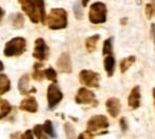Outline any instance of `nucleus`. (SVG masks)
I'll use <instances>...</instances> for the list:
<instances>
[{"label":"nucleus","mask_w":155,"mask_h":139,"mask_svg":"<svg viewBox=\"0 0 155 139\" xmlns=\"http://www.w3.org/2000/svg\"><path fill=\"white\" fill-rule=\"evenodd\" d=\"M105 107L107 113L110 114V117L117 118L119 116L121 111V103L119 101V99L117 98H110L105 103Z\"/></svg>","instance_id":"11"},{"label":"nucleus","mask_w":155,"mask_h":139,"mask_svg":"<svg viewBox=\"0 0 155 139\" xmlns=\"http://www.w3.org/2000/svg\"><path fill=\"white\" fill-rule=\"evenodd\" d=\"M3 69H5V66H3L2 62H1V61H0V71H2Z\"/></svg>","instance_id":"38"},{"label":"nucleus","mask_w":155,"mask_h":139,"mask_svg":"<svg viewBox=\"0 0 155 139\" xmlns=\"http://www.w3.org/2000/svg\"><path fill=\"white\" fill-rule=\"evenodd\" d=\"M20 139H34L32 130H27L24 134L20 135Z\"/></svg>","instance_id":"29"},{"label":"nucleus","mask_w":155,"mask_h":139,"mask_svg":"<svg viewBox=\"0 0 155 139\" xmlns=\"http://www.w3.org/2000/svg\"><path fill=\"white\" fill-rule=\"evenodd\" d=\"M113 41H114L113 37H110V38H107V39L104 41L103 48H102V53H103L104 56L112 55V53H113Z\"/></svg>","instance_id":"22"},{"label":"nucleus","mask_w":155,"mask_h":139,"mask_svg":"<svg viewBox=\"0 0 155 139\" xmlns=\"http://www.w3.org/2000/svg\"><path fill=\"white\" fill-rule=\"evenodd\" d=\"M64 98V94L61 91L60 87L56 84H50L47 89V100H48V107L50 109H53Z\"/></svg>","instance_id":"8"},{"label":"nucleus","mask_w":155,"mask_h":139,"mask_svg":"<svg viewBox=\"0 0 155 139\" xmlns=\"http://www.w3.org/2000/svg\"><path fill=\"white\" fill-rule=\"evenodd\" d=\"M11 139H20V134L19 133H14L11 135Z\"/></svg>","instance_id":"32"},{"label":"nucleus","mask_w":155,"mask_h":139,"mask_svg":"<svg viewBox=\"0 0 155 139\" xmlns=\"http://www.w3.org/2000/svg\"><path fill=\"white\" fill-rule=\"evenodd\" d=\"M152 94H153V101H154V107H155V88H153Z\"/></svg>","instance_id":"37"},{"label":"nucleus","mask_w":155,"mask_h":139,"mask_svg":"<svg viewBox=\"0 0 155 139\" xmlns=\"http://www.w3.org/2000/svg\"><path fill=\"white\" fill-rule=\"evenodd\" d=\"M99 39H100L99 34L91 35L88 38H86V41H85V47H86V50L88 51V53L95 52V50L97 49V44L99 41Z\"/></svg>","instance_id":"16"},{"label":"nucleus","mask_w":155,"mask_h":139,"mask_svg":"<svg viewBox=\"0 0 155 139\" xmlns=\"http://www.w3.org/2000/svg\"><path fill=\"white\" fill-rule=\"evenodd\" d=\"M19 108L21 109V111L34 114V113H36L37 109H38V103H37L36 99H35L34 97L31 96V97H28V98L24 99V100L20 102Z\"/></svg>","instance_id":"13"},{"label":"nucleus","mask_w":155,"mask_h":139,"mask_svg":"<svg viewBox=\"0 0 155 139\" xmlns=\"http://www.w3.org/2000/svg\"><path fill=\"white\" fill-rule=\"evenodd\" d=\"M56 67L58 71L62 73H71L72 71V64H71V58L69 53L63 52L60 55V58L56 61Z\"/></svg>","instance_id":"10"},{"label":"nucleus","mask_w":155,"mask_h":139,"mask_svg":"<svg viewBox=\"0 0 155 139\" xmlns=\"http://www.w3.org/2000/svg\"><path fill=\"white\" fill-rule=\"evenodd\" d=\"M100 80H101V77L99 73L93 70L83 69L79 73V81L82 85L86 87L98 88L100 86Z\"/></svg>","instance_id":"5"},{"label":"nucleus","mask_w":155,"mask_h":139,"mask_svg":"<svg viewBox=\"0 0 155 139\" xmlns=\"http://www.w3.org/2000/svg\"><path fill=\"white\" fill-rule=\"evenodd\" d=\"M18 2L21 5V9L28 15L33 24H38L41 22L43 25H46V12L45 2L38 0H19Z\"/></svg>","instance_id":"1"},{"label":"nucleus","mask_w":155,"mask_h":139,"mask_svg":"<svg viewBox=\"0 0 155 139\" xmlns=\"http://www.w3.org/2000/svg\"><path fill=\"white\" fill-rule=\"evenodd\" d=\"M29 82H30V77H29V74H24L20 77L19 81H18V90H19V92L21 94L28 96L31 92L36 91L35 88L29 89Z\"/></svg>","instance_id":"14"},{"label":"nucleus","mask_w":155,"mask_h":139,"mask_svg":"<svg viewBox=\"0 0 155 139\" xmlns=\"http://www.w3.org/2000/svg\"><path fill=\"white\" fill-rule=\"evenodd\" d=\"M74 101L77 104H85V105H97L98 101L91 90L87 89L85 87H81L78 89L75 94Z\"/></svg>","instance_id":"7"},{"label":"nucleus","mask_w":155,"mask_h":139,"mask_svg":"<svg viewBox=\"0 0 155 139\" xmlns=\"http://www.w3.org/2000/svg\"><path fill=\"white\" fill-rule=\"evenodd\" d=\"M152 5H153V10H154V16H155V1H152Z\"/></svg>","instance_id":"39"},{"label":"nucleus","mask_w":155,"mask_h":139,"mask_svg":"<svg viewBox=\"0 0 155 139\" xmlns=\"http://www.w3.org/2000/svg\"><path fill=\"white\" fill-rule=\"evenodd\" d=\"M73 13H74L77 19H82L83 18L84 12H83V7L80 1H75L74 5H73Z\"/></svg>","instance_id":"26"},{"label":"nucleus","mask_w":155,"mask_h":139,"mask_svg":"<svg viewBox=\"0 0 155 139\" xmlns=\"http://www.w3.org/2000/svg\"><path fill=\"white\" fill-rule=\"evenodd\" d=\"M80 2H81V5H82V7L84 8L87 5V2H88V1H87V0H83V1H80Z\"/></svg>","instance_id":"35"},{"label":"nucleus","mask_w":155,"mask_h":139,"mask_svg":"<svg viewBox=\"0 0 155 139\" xmlns=\"http://www.w3.org/2000/svg\"><path fill=\"white\" fill-rule=\"evenodd\" d=\"M146 16L148 19H151V18L154 16V10H153V5L152 2L146 5Z\"/></svg>","instance_id":"28"},{"label":"nucleus","mask_w":155,"mask_h":139,"mask_svg":"<svg viewBox=\"0 0 155 139\" xmlns=\"http://www.w3.org/2000/svg\"><path fill=\"white\" fill-rule=\"evenodd\" d=\"M32 132H33V135H35V137H36L37 139H49L47 136L44 135L43 125H41V124H36V125L33 127Z\"/></svg>","instance_id":"27"},{"label":"nucleus","mask_w":155,"mask_h":139,"mask_svg":"<svg viewBox=\"0 0 155 139\" xmlns=\"http://www.w3.org/2000/svg\"><path fill=\"white\" fill-rule=\"evenodd\" d=\"M44 75L46 77V79L51 81L53 84H56V82H58V74H56V71L54 70L52 67H49V68L45 69V70H44Z\"/></svg>","instance_id":"24"},{"label":"nucleus","mask_w":155,"mask_h":139,"mask_svg":"<svg viewBox=\"0 0 155 139\" xmlns=\"http://www.w3.org/2000/svg\"><path fill=\"white\" fill-rule=\"evenodd\" d=\"M106 16H107V8L105 3L103 2H94L89 8L88 18L89 22L94 25L104 24L106 22Z\"/></svg>","instance_id":"4"},{"label":"nucleus","mask_w":155,"mask_h":139,"mask_svg":"<svg viewBox=\"0 0 155 139\" xmlns=\"http://www.w3.org/2000/svg\"><path fill=\"white\" fill-rule=\"evenodd\" d=\"M46 25L50 30H62L68 25V14L66 10L56 8L52 9L46 17Z\"/></svg>","instance_id":"2"},{"label":"nucleus","mask_w":155,"mask_h":139,"mask_svg":"<svg viewBox=\"0 0 155 139\" xmlns=\"http://www.w3.org/2000/svg\"><path fill=\"white\" fill-rule=\"evenodd\" d=\"M115 58L113 55H108L105 56L103 61V66H104V70L107 73V77H113L115 72Z\"/></svg>","instance_id":"15"},{"label":"nucleus","mask_w":155,"mask_h":139,"mask_svg":"<svg viewBox=\"0 0 155 139\" xmlns=\"http://www.w3.org/2000/svg\"><path fill=\"white\" fill-rule=\"evenodd\" d=\"M11 89V81H10L9 77L5 73L0 74V96L5 94Z\"/></svg>","instance_id":"17"},{"label":"nucleus","mask_w":155,"mask_h":139,"mask_svg":"<svg viewBox=\"0 0 155 139\" xmlns=\"http://www.w3.org/2000/svg\"><path fill=\"white\" fill-rule=\"evenodd\" d=\"M49 55V48H48L44 38H37L34 43V51H33V58L38 60L39 62L47 60Z\"/></svg>","instance_id":"9"},{"label":"nucleus","mask_w":155,"mask_h":139,"mask_svg":"<svg viewBox=\"0 0 155 139\" xmlns=\"http://www.w3.org/2000/svg\"><path fill=\"white\" fill-rule=\"evenodd\" d=\"M140 98H141L140 86H135L131 90V92L129 94V98H127V104H129L130 108L137 109L140 106Z\"/></svg>","instance_id":"12"},{"label":"nucleus","mask_w":155,"mask_h":139,"mask_svg":"<svg viewBox=\"0 0 155 139\" xmlns=\"http://www.w3.org/2000/svg\"><path fill=\"white\" fill-rule=\"evenodd\" d=\"M43 130H44V133L46 135H48L49 137L51 138H56V133L54 131V127H53V124H52L51 120H46L45 123L43 124Z\"/></svg>","instance_id":"20"},{"label":"nucleus","mask_w":155,"mask_h":139,"mask_svg":"<svg viewBox=\"0 0 155 139\" xmlns=\"http://www.w3.org/2000/svg\"><path fill=\"white\" fill-rule=\"evenodd\" d=\"M78 139H94V136L91 133L85 131V132L81 133V134L78 136Z\"/></svg>","instance_id":"31"},{"label":"nucleus","mask_w":155,"mask_h":139,"mask_svg":"<svg viewBox=\"0 0 155 139\" xmlns=\"http://www.w3.org/2000/svg\"><path fill=\"white\" fill-rule=\"evenodd\" d=\"M110 123L105 116L103 115H96L93 116L86 123V131L89 133H96L100 130H105L108 127Z\"/></svg>","instance_id":"6"},{"label":"nucleus","mask_w":155,"mask_h":139,"mask_svg":"<svg viewBox=\"0 0 155 139\" xmlns=\"http://www.w3.org/2000/svg\"><path fill=\"white\" fill-rule=\"evenodd\" d=\"M64 131H65V134H66L67 139H77L74 127L71 125L70 122H66L64 124Z\"/></svg>","instance_id":"25"},{"label":"nucleus","mask_w":155,"mask_h":139,"mask_svg":"<svg viewBox=\"0 0 155 139\" xmlns=\"http://www.w3.org/2000/svg\"><path fill=\"white\" fill-rule=\"evenodd\" d=\"M26 48L27 41L24 37H14L5 44L3 54H5V58L19 56L26 51Z\"/></svg>","instance_id":"3"},{"label":"nucleus","mask_w":155,"mask_h":139,"mask_svg":"<svg viewBox=\"0 0 155 139\" xmlns=\"http://www.w3.org/2000/svg\"><path fill=\"white\" fill-rule=\"evenodd\" d=\"M12 25H13L14 28L16 29H21L25 25V18L24 15L21 13H16L13 16V19H12Z\"/></svg>","instance_id":"23"},{"label":"nucleus","mask_w":155,"mask_h":139,"mask_svg":"<svg viewBox=\"0 0 155 139\" xmlns=\"http://www.w3.org/2000/svg\"><path fill=\"white\" fill-rule=\"evenodd\" d=\"M136 62V58L134 55L127 56V58H124L123 60H121L120 62V71L121 73L127 72V70Z\"/></svg>","instance_id":"18"},{"label":"nucleus","mask_w":155,"mask_h":139,"mask_svg":"<svg viewBox=\"0 0 155 139\" xmlns=\"http://www.w3.org/2000/svg\"><path fill=\"white\" fill-rule=\"evenodd\" d=\"M127 18H122V19L120 20V24L121 25H125V24H127Z\"/></svg>","instance_id":"36"},{"label":"nucleus","mask_w":155,"mask_h":139,"mask_svg":"<svg viewBox=\"0 0 155 139\" xmlns=\"http://www.w3.org/2000/svg\"><path fill=\"white\" fill-rule=\"evenodd\" d=\"M43 67V63L41 62H37L34 64V70H33V74H32V78L35 80V81H41L44 79V71L41 70V68Z\"/></svg>","instance_id":"21"},{"label":"nucleus","mask_w":155,"mask_h":139,"mask_svg":"<svg viewBox=\"0 0 155 139\" xmlns=\"http://www.w3.org/2000/svg\"><path fill=\"white\" fill-rule=\"evenodd\" d=\"M151 28H152V34H153V39H154V44H155V25L152 24V26H151Z\"/></svg>","instance_id":"33"},{"label":"nucleus","mask_w":155,"mask_h":139,"mask_svg":"<svg viewBox=\"0 0 155 139\" xmlns=\"http://www.w3.org/2000/svg\"><path fill=\"white\" fill-rule=\"evenodd\" d=\"M119 124H120L121 131H122V132H127L129 125H127V119H125L124 117H122L120 120H119Z\"/></svg>","instance_id":"30"},{"label":"nucleus","mask_w":155,"mask_h":139,"mask_svg":"<svg viewBox=\"0 0 155 139\" xmlns=\"http://www.w3.org/2000/svg\"><path fill=\"white\" fill-rule=\"evenodd\" d=\"M3 16H5V10H3L2 8H0V22H1Z\"/></svg>","instance_id":"34"},{"label":"nucleus","mask_w":155,"mask_h":139,"mask_svg":"<svg viewBox=\"0 0 155 139\" xmlns=\"http://www.w3.org/2000/svg\"><path fill=\"white\" fill-rule=\"evenodd\" d=\"M12 111V106L9 101L7 100H0V119H3L7 117Z\"/></svg>","instance_id":"19"}]
</instances>
